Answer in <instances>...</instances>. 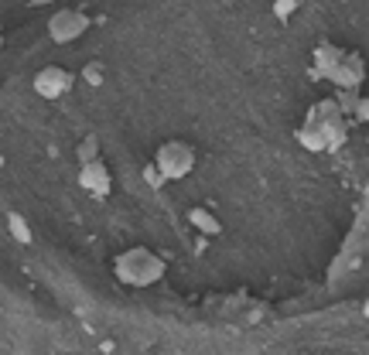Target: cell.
Listing matches in <instances>:
<instances>
[{
  "label": "cell",
  "instance_id": "cell-1",
  "mask_svg": "<svg viewBox=\"0 0 369 355\" xmlns=\"http://www.w3.org/2000/svg\"><path fill=\"white\" fill-rule=\"evenodd\" d=\"M164 260H161L154 250H147V246H130V250H123V253L113 260V274L120 283H127V287H137V290H144V287H154L161 277H164Z\"/></svg>",
  "mask_w": 369,
  "mask_h": 355
},
{
  "label": "cell",
  "instance_id": "cell-2",
  "mask_svg": "<svg viewBox=\"0 0 369 355\" xmlns=\"http://www.w3.org/2000/svg\"><path fill=\"white\" fill-rule=\"evenodd\" d=\"M154 168H158V175L164 181H182V178L192 175V168H195V147L192 144H184V140H164L158 151H154V161H151Z\"/></svg>",
  "mask_w": 369,
  "mask_h": 355
},
{
  "label": "cell",
  "instance_id": "cell-3",
  "mask_svg": "<svg viewBox=\"0 0 369 355\" xmlns=\"http://www.w3.org/2000/svg\"><path fill=\"white\" fill-rule=\"evenodd\" d=\"M89 18L76 11V7H58L52 18H48V38H52L55 45H69V41H76L82 38L86 31H89Z\"/></svg>",
  "mask_w": 369,
  "mask_h": 355
},
{
  "label": "cell",
  "instance_id": "cell-4",
  "mask_svg": "<svg viewBox=\"0 0 369 355\" xmlns=\"http://www.w3.org/2000/svg\"><path fill=\"white\" fill-rule=\"evenodd\" d=\"M72 72L69 69H62V65H45L38 76H34V93L38 96H45V100H58V96H65L69 89H72Z\"/></svg>",
  "mask_w": 369,
  "mask_h": 355
},
{
  "label": "cell",
  "instance_id": "cell-5",
  "mask_svg": "<svg viewBox=\"0 0 369 355\" xmlns=\"http://www.w3.org/2000/svg\"><path fill=\"white\" fill-rule=\"evenodd\" d=\"M79 185L86 188V192H89V195H96V199H106V195L113 192V178H109V168H106L103 161L79 168Z\"/></svg>",
  "mask_w": 369,
  "mask_h": 355
},
{
  "label": "cell",
  "instance_id": "cell-6",
  "mask_svg": "<svg viewBox=\"0 0 369 355\" xmlns=\"http://www.w3.org/2000/svg\"><path fill=\"white\" fill-rule=\"evenodd\" d=\"M321 79H328L339 93H359V86L366 82V72H356V69H349V65H335V69H328Z\"/></svg>",
  "mask_w": 369,
  "mask_h": 355
},
{
  "label": "cell",
  "instance_id": "cell-7",
  "mask_svg": "<svg viewBox=\"0 0 369 355\" xmlns=\"http://www.w3.org/2000/svg\"><path fill=\"white\" fill-rule=\"evenodd\" d=\"M311 58H315V76H325L328 69L342 65V62H345V51L339 48V45H332V41H321V45H315Z\"/></svg>",
  "mask_w": 369,
  "mask_h": 355
},
{
  "label": "cell",
  "instance_id": "cell-8",
  "mask_svg": "<svg viewBox=\"0 0 369 355\" xmlns=\"http://www.w3.org/2000/svg\"><path fill=\"white\" fill-rule=\"evenodd\" d=\"M294 137H297V144H301L304 151H311V154H325V151H328V140H325V133H321V127H311V123H301V127L294 130Z\"/></svg>",
  "mask_w": 369,
  "mask_h": 355
},
{
  "label": "cell",
  "instance_id": "cell-9",
  "mask_svg": "<svg viewBox=\"0 0 369 355\" xmlns=\"http://www.w3.org/2000/svg\"><path fill=\"white\" fill-rule=\"evenodd\" d=\"M188 222L199 229L202 236H219L222 232V222L212 215L209 208H188Z\"/></svg>",
  "mask_w": 369,
  "mask_h": 355
},
{
  "label": "cell",
  "instance_id": "cell-10",
  "mask_svg": "<svg viewBox=\"0 0 369 355\" xmlns=\"http://www.w3.org/2000/svg\"><path fill=\"white\" fill-rule=\"evenodd\" d=\"M311 127H321L325 140H328V151H339L349 137V123L345 120H325V123H311Z\"/></svg>",
  "mask_w": 369,
  "mask_h": 355
},
{
  "label": "cell",
  "instance_id": "cell-11",
  "mask_svg": "<svg viewBox=\"0 0 369 355\" xmlns=\"http://www.w3.org/2000/svg\"><path fill=\"white\" fill-rule=\"evenodd\" d=\"M7 232H11V239L21 243V246H27V243L34 239V236H31V226H27V219L21 215V212H14V208L7 212Z\"/></svg>",
  "mask_w": 369,
  "mask_h": 355
},
{
  "label": "cell",
  "instance_id": "cell-12",
  "mask_svg": "<svg viewBox=\"0 0 369 355\" xmlns=\"http://www.w3.org/2000/svg\"><path fill=\"white\" fill-rule=\"evenodd\" d=\"M76 157H79V168H86V164H96V161H100V137H96V133L82 137L79 147H76Z\"/></svg>",
  "mask_w": 369,
  "mask_h": 355
},
{
  "label": "cell",
  "instance_id": "cell-13",
  "mask_svg": "<svg viewBox=\"0 0 369 355\" xmlns=\"http://www.w3.org/2000/svg\"><path fill=\"white\" fill-rule=\"evenodd\" d=\"M335 102H339V113H342L345 120H356L363 96H359V93H335Z\"/></svg>",
  "mask_w": 369,
  "mask_h": 355
},
{
  "label": "cell",
  "instance_id": "cell-14",
  "mask_svg": "<svg viewBox=\"0 0 369 355\" xmlns=\"http://www.w3.org/2000/svg\"><path fill=\"white\" fill-rule=\"evenodd\" d=\"M103 62H86L82 65V79L89 82V86H103Z\"/></svg>",
  "mask_w": 369,
  "mask_h": 355
},
{
  "label": "cell",
  "instance_id": "cell-15",
  "mask_svg": "<svg viewBox=\"0 0 369 355\" xmlns=\"http://www.w3.org/2000/svg\"><path fill=\"white\" fill-rule=\"evenodd\" d=\"M297 7H301L297 0H277V4H274V18H281V21H288V18H290V14H294V11H297Z\"/></svg>",
  "mask_w": 369,
  "mask_h": 355
},
{
  "label": "cell",
  "instance_id": "cell-16",
  "mask_svg": "<svg viewBox=\"0 0 369 355\" xmlns=\"http://www.w3.org/2000/svg\"><path fill=\"white\" fill-rule=\"evenodd\" d=\"M345 65H349V69H356V72H366V65H363V55H359V51H345Z\"/></svg>",
  "mask_w": 369,
  "mask_h": 355
},
{
  "label": "cell",
  "instance_id": "cell-17",
  "mask_svg": "<svg viewBox=\"0 0 369 355\" xmlns=\"http://www.w3.org/2000/svg\"><path fill=\"white\" fill-rule=\"evenodd\" d=\"M144 178H147V185H151V188H161V185H164V178L158 175V168H154V164H147V168H144Z\"/></svg>",
  "mask_w": 369,
  "mask_h": 355
},
{
  "label": "cell",
  "instance_id": "cell-18",
  "mask_svg": "<svg viewBox=\"0 0 369 355\" xmlns=\"http://www.w3.org/2000/svg\"><path fill=\"white\" fill-rule=\"evenodd\" d=\"M356 123H369V100L363 96V102H359V113H356Z\"/></svg>",
  "mask_w": 369,
  "mask_h": 355
},
{
  "label": "cell",
  "instance_id": "cell-19",
  "mask_svg": "<svg viewBox=\"0 0 369 355\" xmlns=\"http://www.w3.org/2000/svg\"><path fill=\"white\" fill-rule=\"evenodd\" d=\"M363 318H366V321H369V297H366V301H363Z\"/></svg>",
  "mask_w": 369,
  "mask_h": 355
}]
</instances>
